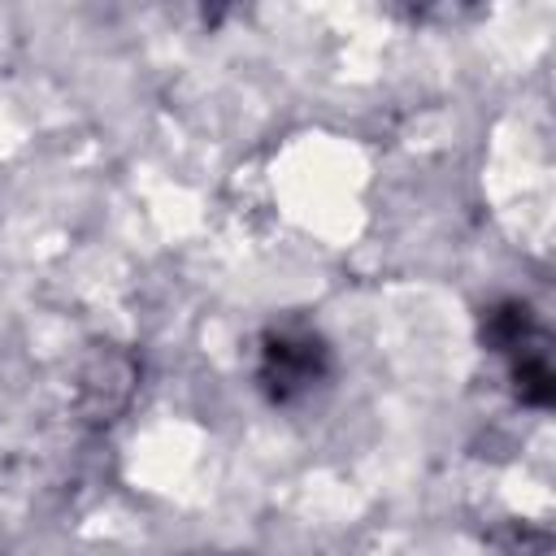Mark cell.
Returning <instances> with one entry per match:
<instances>
[{
    "mask_svg": "<svg viewBox=\"0 0 556 556\" xmlns=\"http://www.w3.org/2000/svg\"><path fill=\"white\" fill-rule=\"evenodd\" d=\"M321 361L326 352L308 339V334H278L269 348H265V387L274 391V400H291L300 391H308L317 378H321Z\"/></svg>",
    "mask_w": 556,
    "mask_h": 556,
    "instance_id": "obj_1",
    "label": "cell"
}]
</instances>
